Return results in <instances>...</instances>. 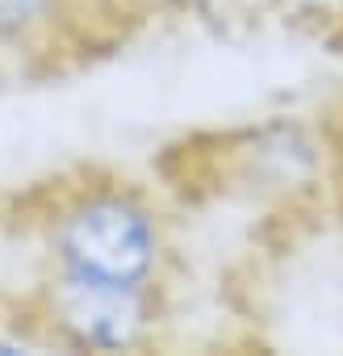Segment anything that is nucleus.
<instances>
[{
    "mask_svg": "<svg viewBox=\"0 0 343 356\" xmlns=\"http://www.w3.org/2000/svg\"><path fill=\"white\" fill-rule=\"evenodd\" d=\"M26 327L72 352H134L163 323V285H122L47 273L26 298Z\"/></svg>",
    "mask_w": 343,
    "mask_h": 356,
    "instance_id": "obj_2",
    "label": "nucleus"
},
{
    "mask_svg": "<svg viewBox=\"0 0 343 356\" xmlns=\"http://www.w3.org/2000/svg\"><path fill=\"white\" fill-rule=\"evenodd\" d=\"M42 277H97L122 285H163L172 260L167 218L138 185L84 181L47 197L38 222Z\"/></svg>",
    "mask_w": 343,
    "mask_h": 356,
    "instance_id": "obj_1",
    "label": "nucleus"
},
{
    "mask_svg": "<svg viewBox=\"0 0 343 356\" xmlns=\"http://www.w3.org/2000/svg\"><path fill=\"white\" fill-rule=\"evenodd\" d=\"M13 67V55H9V42H5V30H0V72Z\"/></svg>",
    "mask_w": 343,
    "mask_h": 356,
    "instance_id": "obj_4",
    "label": "nucleus"
},
{
    "mask_svg": "<svg viewBox=\"0 0 343 356\" xmlns=\"http://www.w3.org/2000/svg\"><path fill=\"white\" fill-rule=\"evenodd\" d=\"M80 13L84 0H0V30L13 67L72 51V38L84 30Z\"/></svg>",
    "mask_w": 343,
    "mask_h": 356,
    "instance_id": "obj_3",
    "label": "nucleus"
}]
</instances>
